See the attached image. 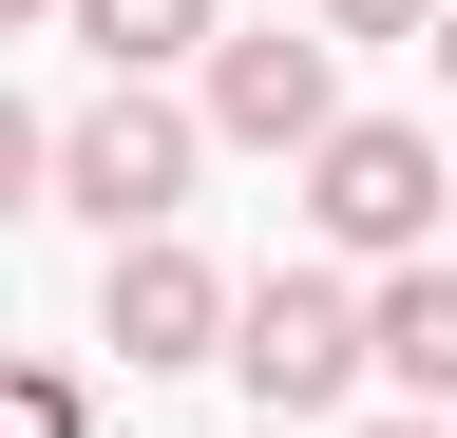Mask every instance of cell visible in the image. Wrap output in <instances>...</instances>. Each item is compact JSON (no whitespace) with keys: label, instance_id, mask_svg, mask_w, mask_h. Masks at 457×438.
<instances>
[{"label":"cell","instance_id":"cell-1","mask_svg":"<svg viewBox=\"0 0 457 438\" xmlns=\"http://www.w3.org/2000/svg\"><path fill=\"white\" fill-rule=\"evenodd\" d=\"M191 153H210V134L171 115L153 77H114L96 115H57V134H38V191L77 210V229H114V248H134V229H171V210H191Z\"/></svg>","mask_w":457,"mask_h":438},{"label":"cell","instance_id":"cell-2","mask_svg":"<svg viewBox=\"0 0 457 438\" xmlns=\"http://www.w3.org/2000/svg\"><path fill=\"white\" fill-rule=\"evenodd\" d=\"M228 381H248V419L286 438V419H324L343 381H362V286L343 267H267V286H228V343H210Z\"/></svg>","mask_w":457,"mask_h":438},{"label":"cell","instance_id":"cell-3","mask_svg":"<svg viewBox=\"0 0 457 438\" xmlns=\"http://www.w3.org/2000/svg\"><path fill=\"white\" fill-rule=\"evenodd\" d=\"M305 229H324L343 267H420V248H438V134L324 115V134H305Z\"/></svg>","mask_w":457,"mask_h":438},{"label":"cell","instance_id":"cell-4","mask_svg":"<svg viewBox=\"0 0 457 438\" xmlns=\"http://www.w3.org/2000/svg\"><path fill=\"white\" fill-rule=\"evenodd\" d=\"M324 115H343V38H286V20L210 38V95H191V134H228V153H305Z\"/></svg>","mask_w":457,"mask_h":438},{"label":"cell","instance_id":"cell-5","mask_svg":"<svg viewBox=\"0 0 457 438\" xmlns=\"http://www.w3.org/2000/svg\"><path fill=\"white\" fill-rule=\"evenodd\" d=\"M96 343L134 362V381L210 362V343H228V267H210V248H171V229H134V248H114V286H96Z\"/></svg>","mask_w":457,"mask_h":438},{"label":"cell","instance_id":"cell-6","mask_svg":"<svg viewBox=\"0 0 457 438\" xmlns=\"http://www.w3.org/2000/svg\"><path fill=\"white\" fill-rule=\"evenodd\" d=\"M362 362L400 381V401H457V267H381V286H362Z\"/></svg>","mask_w":457,"mask_h":438},{"label":"cell","instance_id":"cell-7","mask_svg":"<svg viewBox=\"0 0 457 438\" xmlns=\"http://www.w3.org/2000/svg\"><path fill=\"white\" fill-rule=\"evenodd\" d=\"M57 20L96 38V77H171V58H210V38H228L210 0H57Z\"/></svg>","mask_w":457,"mask_h":438},{"label":"cell","instance_id":"cell-8","mask_svg":"<svg viewBox=\"0 0 457 438\" xmlns=\"http://www.w3.org/2000/svg\"><path fill=\"white\" fill-rule=\"evenodd\" d=\"M0 438H96V381H77V362H20V343H0Z\"/></svg>","mask_w":457,"mask_h":438},{"label":"cell","instance_id":"cell-9","mask_svg":"<svg viewBox=\"0 0 457 438\" xmlns=\"http://www.w3.org/2000/svg\"><path fill=\"white\" fill-rule=\"evenodd\" d=\"M438 0H324V38H420Z\"/></svg>","mask_w":457,"mask_h":438},{"label":"cell","instance_id":"cell-10","mask_svg":"<svg viewBox=\"0 0 457 438\" xmlns=\"http://www.w3.org/2000/svg\"><path fill=\"white\" fill-rule=\"evenodd\" d=\"M0 210H38V115L0 95Z\"/></svg>","mask_w":457,"mask_h":438},{"label":"cell","instance_id":"cell-11","mask_svg":"<svg viewBox=\"0 0 457 438\" xmlns=\"http://www.w3.org/2000/svg\"><path fill=\"white\" fill-rule=\"evenodd\" d=\"M420 38H438V77H457V0H438V20H420Z\"/></svg>","mask_w":457,"mask_h":438},{"label":"cell","instance_id":"cell-12","mask_svg":"<svg viewBox=\"0 0 457 438\" xmlns=\"http://www.w3.org/2000/svg\"><path fill=\"white\" fill-rule=\"evenodd\" d=\"M362 438H457V419H362Z\"/></svg>","mask_w":457,"mask_h":438},{"label":"cell","instance_id":"cell-13","mask_svg":"<svg viewBox=\"0 0 457 438\" xmlns=\"http://www.w3.org/2000/svg\"><path fill=\"white\" fill-rule=\"evenodd\" d=\"M20 20H57V0H0V38H20Z\"/></svg>","mask_w":457,"mask_h":438},{"label":"cell","instance_id":"cell-14","mask_svg":"<svg viewBox=\"0 0 457 438\" xmlns=\"http://www.w3.org/2000/svg\"><path fill=\"white\" fill-rule=\"evenodd\" d=\"M438 191H457V172H438Z\"/></svg>","mask_w":457,"mask_h":438}]
</instances>
